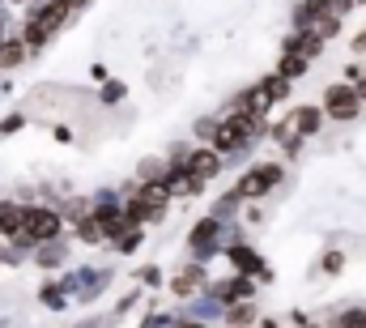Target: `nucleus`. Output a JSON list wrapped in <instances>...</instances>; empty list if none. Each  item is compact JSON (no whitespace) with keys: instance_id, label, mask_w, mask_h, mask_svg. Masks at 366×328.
Wrapping results in <instances>:
<instances>
[{"instance_id":"nucleus-36","label":"nucleus","mask_w":366,"mask_h":328,"mask_svg":"<svg viewBox=\"0 0 366 328\" xmlns=\"http://www.w3.org/2000/svg\"><path fill=\"white\" fill-rule=\"evenodd\" d=\"M354 51H366V34H358V38H354Z\"/></svg>"},{"instance_id":"nucleus-43","label":"nucleus","mask_w":366,"mask_h":328,"mask_svg":"<svg viewBox=\"0 0 366 328\" xmlns=\"http://www.w3.org/2000/svg\"><path fill=\"white\" fill-rule=\"evenodd\" d=\"M222 328H226V324H222Z\"/></svg>"},{"instance_id":"nucleus-16","label":"nucleus","mask_w":366,"mask_h":328,"mask_svg":"<svg viewBox=\"0 0 366 328\" xmlns=\"http://www.w3.org/2000/svg\"><path fill=\"white\" fill-rule=\"evenodd\" d=\"M290 85H294V81H290V77H281L277 68H273V73H264V77L256 81V90H260L264 107H277V102H286V98H290Z\"/></svg>"},{"instance_id":"nucleus-34","label":"nucleus","mask_w":366,"mask_h":328,"mask_svg":"<svg viewBox=\"0 0 366 328\" xmlns=\"http://www.w3.org/2000/svg\"><path fill=\"white\" fill-rule=\"evenodd\" d=\"M51 137H55V141H60V145H72V141H77V137H72V128H68V124H55V128H51Z\"/></svg>"},{"instance_id":"nucleus-33","label":"nucleus","mask_w":366,"mask_h":328,"mask_svg":"<svg viewBox=\"0 0 366 328\" xmlns=\"http://www.w3.org/2000/svg\"><path fill=\"white\" fill-rule=\"evenodd\" d=\"M341 265H345V256H341V252H328V256L320 260V269H324V273H341Z\"/></svg>"},{"instance_id":"nucleus-14","label":"nucleus","mask_w":366,"mask_h":328,"mask_svg":"<svg viewBox=\"0 0 366 328\" xmlns=\"http://www.w3.org/2000/svg\"><path fill=\"white\" fill-rule=\"evenodd\" d=\"M30 64V47L21 43V30H9L0 38V73H17Z\"/></svg>"},{"instance_id":"nucleus-35","label":"nucleus","mask_w":366,"mask_h":328,"mask_svg":"<svg viewBox=\"0 0 366 328\" xmlns=\"http://www.w3.org/2000/svg\"><path fill=\"white\" fill-rule=\"evenodd\" d=\"M90 81H94V85H102V81H111V73H107V64H90Z\"/></svg>"},{"instance_id":"nucleus-13","label":"nucleus","mask_w":366,"mask_h":328,"mask_svg":"<svg viewBox=\"0 0 366 328\" xmlns=\"http://www.w3.org/2000/svg\"><path fill=\"white\" fill-rule=\"evenodd\" d=\"M286 120H290V128L307 141V137H316V132L324 128V120H328V115H324V107H320V102H303V107H290V115H286Z\"/></svg>"},{"instance_id":"nucleus-1","label":"nucleus","mask_w":366,"mask_h":328,"mask_svg":"<svg viewBox=\"0 0 366 328\" xmlns=\"http://www.w3.org/2000/svg\"><path fill=\"white\" fill-rule=\"evenodd\" d=\"M286 184V162H252V166H243L239 171V179H235V192L243 196V201H269V192H277Z\"/></svg>"},{"instance_id":"nucleus-21","label":"nucleus","mask_w":366,"mask_h":328,"mask_svg":"<svg viewBox=\"0 0 366 328\" xmlns=\"http://www.w3.org/2000/svg\"><path fill=\"white\" fill-rule=\"evenodd\" d=\"M222 324L226 328H256L260 324V307H256V299H247V303H230L226 316H222Z\"/></svg>"},{"instance_id":"nucleus-23","label":"nucleus","mask_w":366,"mask_h":328,"mask_svg":"<svg viewBox=\"0 0 366 328\" xmlns=\"http://www.w3.org/2000/svg\"><path fill=\"white\" fill-rule=\"evenodd\" d=\"M166 166H171V162H166V154H145V158H141V162L132 166V179H136V184H154V179H166Z\"/></svg>"},{"instance_id":"nucleus-24","label":"nucleus","mask_w":366,"mask_h":328,"mask_svg":"<svg viewBox=\"0 0 366 328\" xmlns=\"http://www.w3.org/2000/svg\"><path fill=\"white\" fill-rule=\"evenodd\" d=\"M132 286H141V290H166V269L162 265H141V269H132Z\"/></svg>"},{"instance_id":"nucleus-25","label":"nucleus","mask_w":366,"mask_h":328,"mask_svg":"<svg viewBox=\"0 0 366 328\" xmlns=\"http://www.w3.org/2000/svg\"><path fill=\"white\" fill-rule=\"evenodd\" d=\"M55 209L64 213V222H68V226L94 213V209H90V196H60V201H55Z\"/></svg>"},{"instance_id":"nucleus-11","label":"nucleus","mask_w":366,"mask_h":328,"mask_svg":"<svg viewBox=\"0 0 366 328\" xmlns=\"http://www.w3.org/2000/svg\"><path fill=\"white\" fill-rule=\"evenodd\" d=\"M166 188H171V196H175V201H192V196H205V188H209V184H205V179H196L183 162H171V166H166Z\"/></svg>"},{"instance_id":"nucleus-20","label":"nucleus","mask_w":366,"mask_h":328,"mask_svg":"<svg viewBox=\"0 0 366 328\" xmlns=\"http://www.w3.org/2000/svg\"><path fill=\"white\" fill-rule=\"evenodd\" d=\"M38 307H43V312H51V316H60V312H68V307H72V299L60 290V282H55V277H47V282L38 286Z\"/></svg>"},{"instance_id":"nucleus-28","label":"nucleus","mask_w":366,"mask_h":328,"mask_svg":"<svg viewBox=\"0 0 366 328\" xmlns=\"http://www.w3.org/2000/svg\"><path fill=\"white\" fill-rule=\"evenodd\" d=\"M213 137H217V115L192 120V141H196V145H213Z\"/></svg>"},{"instance_id":"nucleus-19","label":"nucleus","mask_w":366,"mask_h":328,"mask_svg":"<svg viewBox=\"0 0 366 328\" xmlns=\"http://www.w3.org/2000/svg\"><path fill=\"white\" fill-rule=\"evenodd\" d=\"M68 231H72V239H77L81 248H107V226H102L94 213H90V218H81V222H72Z\"/></svg>"},{"instance_id":"nucleus-15","label":"nucleus","mask_w":366,"mask_h":328,"mask_svg":"<svg viewBox=\"0 0 366 328\" xmlns=\"http://www.w3.org/2000/svg\"><path fill=\"white\" fill-rule=\"evenodd\" d=\"M179 312H183V316H192V320H200V324H217V320L226 316V303H217L213 295H196V299L179 303Z\"/></svg>"},{"instance_id":"nucleus-30","label":"nucleus","mask_w":366,"mask_h":328,"mask_svg":"<svg viewBox=\"0 0 366 328\" xmlns=\"http://www.w3.org/2000/svg\"><path fill=\"white\" fill-rule=\"evenodd\" d=\"M21 265H30V256H26V252H17L13 243H4V239H0V269H21Z\"/></svg>"},{"instance_id":"nucleus-27","label":"nucleus","mask_w":366,"mask_h":328,"mask_svg":"<svg viewBox=\"0 0 366 328\" xmlns=\"http://www.w3.org/2000/svg\"><path fill=\"white\" fill-rule=\"evenodd\" d=\"M307 68H311V60H303V55H294V51H281V64H277L281 77L298 81V77H307Z\"/></svg>"},{"instance_id":"nucleus-10","label":"nucleus","mask_w":366,"mask_h":328,"mask_svg":"<svg viewBox=\"0 0 366 328\" xmlns=\"http://www.w3.org/2000/svg\"><path fill=\"white\" fill-rule=\"evenodd\" d=\"M183 166L196 175V179H205V184H213L222 171H226V158L213 149V145H196L192 141V149H188V158H183Z\"/></svg>"},{"instance_id":"nucleus-8","label":"nucleus","mask_w":366,"mask_h":328,"mask_svg":"<svg viewBox=\"0 0 366 328\" xmlns=\"http://www.w3.org/2000/svg\"><path fill=\"white\" fill-rule=\"evenodd\" d=\"M68 260H72V235H60V239H51V243H38L34 252H30V265L34 269H43V273H60V269H68Z\"/></svg>"},{"instance_id":"nucleus-18","label":"nucleus","mask_w":366,"mask_h":328,"mask_svg":"<svg viewBox=\"0 0 366 328\" xmlns=\"http://www.w3.org/2000/svg\"><path fill=\"white\" fill-rule=\"evenodd\" d=\"M243 209H247V201H243L235 188H226V192L209 205V213H213L217 222H226V226H230V222H239V218H243Z\"/></svg>"},{"instance_id":"nucleus-9","label":"nucleus","mask_w":366,"mask_h":328,"mask_svg":"<svg viewBox=\"0 0 366 328\" xmlns=\"http://www.w3.org/2000/svg\"><path fill=\"white\" fill-rule=\"evenodd\" d=\"M256 286L260 282H252V277H243V273H226V277H217V282H209V290L205 295H213L217 303H247V299H256Z\"/></svg>"},{"instance_id":"nucleus-26","label":"nucleus","mask_w":366,"mask_h":328,"mask_svg":"<svg viewBox=\"0 0 366 328\" xmlns=\"http://www.w3.org/2000/svg\"><path fill=\"white\" fill-rule=\"evenodd\" d=\"M141 299H145V290H141V286H132L128 295H119V299H115V307H111V320L119 324L124 316H132V312L141 307Z\"/></svg>"},{"instance_id":"nucleus-4","label":"nucleus","mask_w":366,"mask_h":328,"mask_svg":"<svg viewBox=\"0 0 366 328\" xmlns=\"http://www.w3.org/2000/svg\"><path fill=\"white\" fill-rule=\"evenodd\" d=\"M205 290H209V265H200V260H188L183 269H175L166 277V295L179 299V303H188V299H196Z\"/></svg>"},{"instance_id":"nucleus-17","label":"nucleus","mask_w":366,"mask_h":328,"mask_svg":"<svg viewBox=\"0 0 366 328\" xmlns=\"http://www.w3.org/2000/svg\"><path fill=\"white\" fill-rule=\"evenodd\" d=\"M30 205H34V201H21V196H0V239H4L9 231H17V226L26 222Z\"/></svg>"},{"instance_id":"nucleus-31","label":"nucleus","mask_w":366,"mask_h":328,"mask_svg":"<svg viewBox=\"0 0 366 328\" xmlns=\"http://www.w3.org/2000/svg\"><path fill=\"white\" fill-rule=\"evenodd\" d=\"M337 324L341 328H366V307H345V312L337 316Z\"/></svg>"},{"instance_id":"nucleus-2","label":"nucleus","mask_w":366,"mask_h":328,"mask_svg":"<svg viewBox=\"0 0 366 328\" xmlns=\"http://www.w3.org/2000/svg\"><path fill=\"white\" fill-rule=\"evenodd\" d=\"M222 252H226V222H217L213 213L196 218V222L188 226V260L209 265V260L222 256Z\"/></svg>"},{"instance_id":"nucleus-12","label":"nucleus","mask_w":366,"mask_h":328,"mask_svg":"<svg viewBox=\"0 0 366 328\" xmlns=\"http://www.w3.org/2000/svg\"><path fill=\"white\" fill-rule=\"evenodd\" d=\"M90 209H94V218H98L102 226H111V222L124 218V192L111 188V184H102L98 192H90Z\"/></svg>"},{"instance_id":"nucleus-29","label":"nucleus","mask_w":366,"mask_h":328,"mask_svg":"<svg viewBox=\"0 0 366 328\" xmlns=\"http://www.w3.org/2000/svg\"><path fill=\"white\" fill-rule=\"evenodd\" d=\"M26 124H30V115H26V111H9V115H0V141L17 137V132H21Z\"/></svg>"},{"instance_id":"nucleus-22","label":"nucleus","mask_w":366,"mask_h":328,"mask_svg":"<svg viewBox=\"0 0 366 328\" xmlns=\"http://www.w3.org/2000/svg\"><path fill=\"white\" fill-rule=\"evenodd\" d=\"M124 98H128V81H119V77H111V81H102V85L94 90V102H98L102 111L124 107Z\"/></svg>"},{"instance_id":"nucleus-40","label":"nucleus","mask_w":366,"mask_h":328,"mask_svg":"<svg viewBox=\"0 0 366 328\" xmlns=\"http://www.w3.org/2000/svg\"><path fill=\"white\" fill-rule=\"evenodd\" d=\"M0 328H9V320H4V316H0Z\"/></svg>"},{"instance_id":"nucleus-38","label":"nucleus","mask_w":366,"mask_h":328,"mask_svg":"<svg viewBox=\"0 0 366 328\" xmlns=\"http://www.w3.org/2000/svg\"><path fill=\"white\" fill-rule=\"evenodd\" d=\"M358 98H362V102H366V77H362V81H358Z\"/></svg>"},{"instance_id":"nucleus-32","label":"nucleus","mask_w":366,"mask_h":328,"mask_svg":"<svg viewBox=\"0 0 366 328\" xmlns=\"http://www.w3.org/2000/svg\"><path fill=\"white\" fill-rule=\"evenodd\" d=\"M115 320H111V312H90V316H81L72 328H111Z\"/></svg>"},{"instance_id":"nucleus-39","label":"nucleus","mask_w":366,"mask_h":328,"mask_svg":"<svg viewBox=\"0 0 366 328\" xmlns=\"http://www.w3.org/2000/svg\"><path fill=\"white\" fill-rule=\"evenodd\" d=\"M4 4H21V9H26V4H30V0H4Z\"/></svg>"},{"instance_id":"nucleus-7","label":"nucleus","mask_w":366,"mask_h":328,"mask_svg":"<svg viewBox=\"0 0 366 328\" xmlns=\"http://www.w3.org/2000/svg\"><path fill=\"white\" fill-rule=\"evenodd\" d=\"M145 235H149V226H141V222H132V218H119V222L107 226V248H111L115 256H132V252L145 248Z\"/></svg>"},{"instance_id":"nucleus-3","label":"nucleus","mask_w":366,"mask_h":328,"mask_svg":"<svg viewBox=\"0 0 366 328\" xmlns=\"http://www.w3.org/2000/svg\"><path fill=\"white\" fill-rule=\"evenodd\" d=\"M222 256L230 260V273H243V277H252V282H273L269 260H264V256H260V248H252L247 239L226 243V252H222Z\"/></svg>"},{"instance_id":"nucleus-5","label":"nucleus","mask_w":366,"mask_h":328,"mask_svg":"<svg viewBox=\"0 0 366 328\" xmlns=\"http://www.w3.org/2000/svg\"><path fill=\"white\" fill-rule=\"evenodd\" d=\"M320 107H324V115H328V120H337V124H350V120L362 111L358 85H350V81H337V85H328Z\"/></svg>"},{"instance_id":"nucleus-41","label":"nucleus","mask_w":366,"mask_h":328,"mask_svg":"<svg viewBox=\"0 0 366 328\" xmlns=\"http://www.w3.org/2000/svg\"><path fill=\"white\" fill-rule=\"evenodd\" d=\"M298 328H320V324H298Z\"/></svg>"},{"instance_id":"nucleus-42","label":"nucleus","mask_w":366,"mask_h":328,"mask_svg":"<svg viewBox=\"0 0 366 328\" xmlns=\"http://www.w3.org/2000/svg\"><path fill=\"white\" fill-rule=\"evenodd\" d=\"M354 4H366V0H354Z\"/></svg>"},{"instance_id":"nucleus-6","label":"nucleus","mask_w":366,"mask_h":328,"mask_svg":"<svg viewBox=\"0 0 366 328\" xmlns=\"http://www.w3.org/2000/svg\"><path fill=\"white\" fill-rule=\"evenodd\" d=\"M81 273H85V282H81L72 307H98L102 295H107L111 282H115V269H111V265H81Z\"/></svg>"},{"instance_id":"nucleus-37","label":"nucleus","mask_w":366,"mask_h":328,"mask_svg":"<svg viewBox=\"0 0 366 328\" xmlns=\"http://www.w3.org/2000/svg\"><path fill=\"white\" fill-rule=\"evenodd\" d=\"M256 328H281V324H277V320H264V316H260V324H256Z\"/></svg>"}]
</instances>
